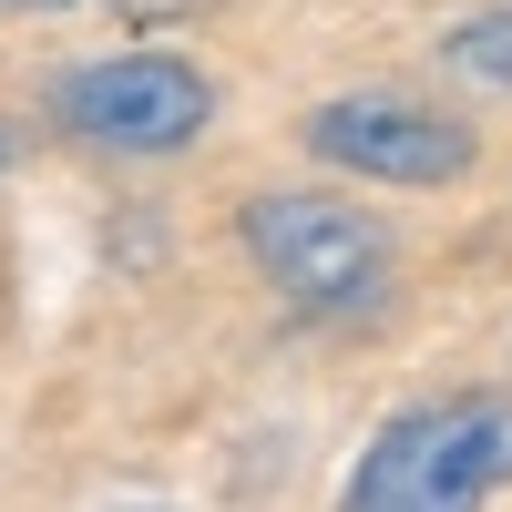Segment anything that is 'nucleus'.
<instances>
[{
	"label": "nucleus",
	"mask_w": 512,
	"mask_h": 512,
	"mask_svg": "<svg viewBox=\"0 0 512 512\" xmlns=\"http://www.w3.org/2000/svg\"><path fill=\"white\" fill-rule=\"evenodd\" d=\"M0 164H11V134H0Z\"/></svg>",
	"instance_id": "0eeeda50"
},
{
	"label": "nucleus",
	"mask_w": 512,
	"mask_h": 512,
	"mask_svg": "<svg viewBox=\"0 0 512 512\" xmlns=\"http://www.w3.org/2000/svg\"><path fill=\"white\" fill-rule=\"evenodd\" d=\"M512 482V390H451L379 420L338 512H482Z\"/></svg>",
	"instance_id": "f257e3e1"
},
{
	"label": "nucleus",
	"mask_w": 512,
	"mask_h": 512,
	"mask_svg": "<svg viewBox=\"0 0 512 512\" xmlns=\"http://www.w3.org/2000/svg\"><path fill=\"white\" fill-rule=\"evenodd\" d=\"M52 113H62V134L103 144V154H185L205 134V113H216V93L175 52H113V62L62 72Z\"/></svg>",
	"instance_id": "7ed1b4c3"
},
{
	"label": "nucleus",
	"mask_w": 512,
	"mask_h": 512,
	"mask_svg": "<svg viewBox=\"0 0 512 512\" xmlns=\"http://www.w3.org/2000/svg\"><path fill=\"white\" fill-rule=\"evenodd\" d=\"M441 62H451V72H472V82H492V93H512V11H482V21H451Z\"/></svg>",
	"instance_id": "39448f33"
},
{
	"label": "nucleus",
	"mask_w": 512,
	"mask_h": 512,
	"mask_svg": "<svg viewBox=\"0 0 512 512\" xmlns=\"http://www.w3.org/2000/svg\"><path fill=\"white\" fill-rule=\"evenodd\" d=\"M0 11H62V0H0Z\"/></svg>",
	"instance_id": "423d86ee"
},
{
	"label": "nucleus",
	"mask_w": 512,
	"mask_h": 512,
	"mask_svg": "<svg viewBox=\"0 0 512 512\" xmlns=\"http://www.w3.org/2000/svg\"><path fill=\"white\" fill-rule=\"evenodd\" d=\"M246 256L297 308H369L390 287V236L338 195H256L246 205Z\"/></svg>",
	"instance_id": "f03ea898"
},
{
	"label": "nucleus",
	"mask_w": 512,
	"mask_h": 512,
	"mask_svg": "<svg viewBox=\"0 0 512 512\" xmlns=\"http://www.w3.org/2000/svg\"><path fill=\"white\" fill-rule=\"evenodd\" d=\"M297 144L338 175H379V185H461L472 175V123H451L431 103H400V93H349V103H318L297 123Z\"/></svg>",
	"instance_id": "20e7f679"
}]
</instances>
